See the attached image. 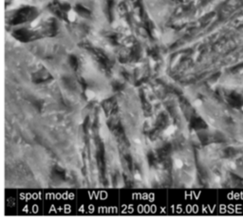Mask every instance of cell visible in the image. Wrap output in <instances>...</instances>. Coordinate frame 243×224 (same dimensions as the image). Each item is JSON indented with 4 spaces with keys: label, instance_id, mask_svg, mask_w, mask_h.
Instances as JSON below:
<instances>
[{
    "label": "cell",
    "instance_id": "1",
    "mask_svg": "<svg viewBox=\"0 0 243 224\" xmlns=\"http://www.w3.org/2000/svg\"><path fill=\"white\" fill-rule=\"evenodd\" d=\"M183 165L184 164H183V161H182L181 159H180V158H175L174 159V161H173V166H174L175 169L180 170V169H181L183 167Z\"/></svg>",
    "mask_w": 243,
    "mask_h": 224
},
{
    "label": "cell",
    "instance_id": "2",
    "mask_svg": "<svg viewBox=\"0 0 243 224\" xmlns=\"http://www.w3.org/2000/svg\"><path fill=\"white\" fill-rule=\"evenodd\" d=\"M175 130H176L175 126H168L167 129L164 131V133H165V135H171V134H173L175 132Z\"/></svg>",
    "mask_w": 243,
    "mask_h": 224
},
{
    "label": "cell",
    "instance_id": "3",
    "mask_svg": "<svg viewBox=\"0 0 243 224\" xmlns=\"http://www.w3.org/2000/svg\"><path fill=\"white\" fill-rule=\"evenodd\" d=\"M201 103H201L200 100H197V101L195 102V104H196V105H201Z\"/></svg>",
    "mask_w": 243,
    "mask_h": 224
},
{
    "label": "cell",
    "instance_id": "4",
    "mask_svg": "<svg viewBox=\"0 0 243 224\" xmlns=\"http://www.w3.org/2000/svg\"><path fill=\"white\" fill-rule=\"evenodd\" d=\"M242 108H243V107H242Z\"/></svg>",
    "mask_w": 243,
    "mask_h": 224
}]
</instances>
